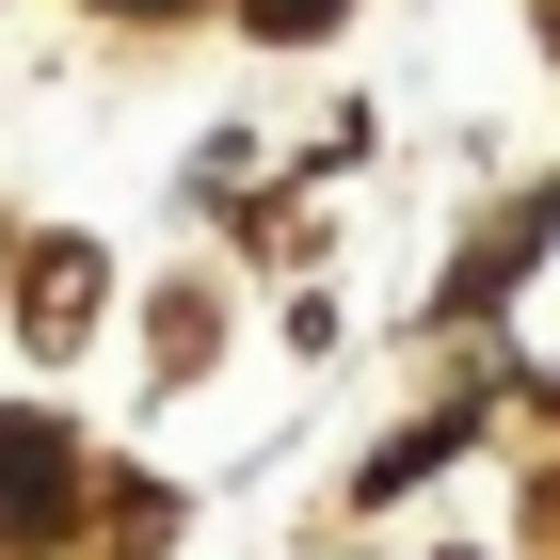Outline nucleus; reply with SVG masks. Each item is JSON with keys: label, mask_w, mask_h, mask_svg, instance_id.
<instances>
[{"label": "nucleus", "mask_w": 560, "mask_h": 560, "mask_svg": "<svg viewBox=\"0 0 560 560\" xmlns=\"http://www.w3.org/2000/svg\"><path fill=\"white\" fill-rule=\"evenodd\" d=\"M48 528H65V432L0 417V545H48Z\"/></svg>", "instance_id": "1"}, {"label": "nucleus", "mask_w": 560, "mask_h": 560, "mask_svg": "<svg viewBox=\"0 0 560 560\" xmlns=\"http://www.w3.org/2000/svg\"><path fill=\"white\" fill-rule=\"evenodd\" d=\"M241 16H257V33H320L337 0H241Z\"/></svg>", "instance_id": "2"}]
</instances>
